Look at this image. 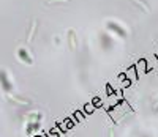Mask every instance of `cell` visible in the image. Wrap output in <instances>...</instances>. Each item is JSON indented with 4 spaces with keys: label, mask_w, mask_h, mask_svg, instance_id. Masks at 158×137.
I'll list each match as a JSON object with an SVG mask.
<instances>
[{
    "label": "cell",
    "mask_w": 158,
    "mask_h": 137,
    "mask_svg": "<svg viewBox=\"0 0 158 137\" xmlns=\"http://www.w3.org/2000/svg\"><path fill=\"white\" fill-rule=\"evenodd\" d=\"M40 128V123L38 121H33V123H29V128H27V134H32L35 129Z\"/></svg>",
    "instance_id": "obj_5"
},
{
    "label": "cell",
    "mask_w": 158,
    "mask_h": 137,
    "mask_svg": "<svg viewBox=\"0 0 158 137\" xmlns=\"http://www.w3.org/2000/svg\"><path fill=\"white\" fill-rule=\"evenodd\" d=\"M18 55H19V58L22 60V62H25V63H27V65H32V57L29 55V52L27 50H25V49H19L18 50Z\"/></svg>",
    "instance_id": "obj_3"
},
{
    "label": "cell",
    "mask_w": 158,
    "mask_h": 137,
    "mask_svg": "<svg viewBox=\"0 0 158 137\" xmlns=\"http://www.w3.org/2000/svg\"><path fill=\"white\" fill-rule=\"evenodd\" d=\"M101 46H103L104 49H109V47L112 46V41H111V36H109V35H106V33L101 35Z\"/></svg>",
    "instance_id": "obj_4"
},
{
    "label": "cell",
    "mask_w": 158,
    "mask_h": 137,
    "mask_svg": "<svg viewBox=\"0 0 158 137\" xmlns=\"http://www.w3.org/2000/svg\"><path fill=\"white\" fill-rule=\"evenodd\" d=\"M106 27H108V30H111L112 33H115V35H118L120 38H125L127 36V32L122 29L120 25H118L117 22H112V21H108L106 22Z\"/></svg>",
    "instance_id": "obj_1"
},
{
    "label": "cell",
    "mask_w": 158,
    "mask_h": 137,
    "mask_svg": "<svg viewBox=\"0 0 158 137\" xmlns=\"http://www.w3.org/2000/svg\"><path fill=\"white\" fill-rule=\"evenodd\" d=\"M142 137H150V135H142Z\"/></svg>",
    "instance_id": "obj_6"
},
{
    "label": "cell",
    "mask_w": 158,
    "mask_h": 137,
    "mask_svg": "<svg viewBox=\"0 0 158 137\" xmlns=\"http://www.w3.org/2000/svg\"><path fill=\"white\" fill-rule=\"evenodd\" d=\"M0 87H2L5 91H13V84L10 82L8 74L3 70H0Z\"/></svg>",
    "instance_id": "obj_2"
}]
</instances>
